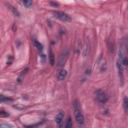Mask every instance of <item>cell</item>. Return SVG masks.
Instances as JSON below:
<instances>
[{
    "mask_svg": "<svg viewBox=\"0 0 128 128\" xmlns=\"http://www.w3.org/2000/svg\"><path fill=\"white\" fill-rule=\"evenodd\" d=\"M118 61L121 63V65L125 68L128 67V58L127 56L124 54V51L123 49H120L119 50V53H118Z\"/></svg>",
    "mask_w": 128,
    "mask_h": 128,
    "instance_id": "4",
    "label": "cell"
},
{
    "mask_svg": "<svg viewBox=\"0 0 128 128\" xmlns=\"http://www.w3.org/2000/svg\"><path fill=\"white\" fill-rule=\"evenodd\" d=\"M33 44H34V46L37 48V50H39V51H42V50H43V45H42L39 41H37L36 39L33 40Z\"/></svg>",
    "mask_w": 128,
    "mask_h": 128,
    "instance_id": "9",
    "label": "cell"
},
{
    "mask_svg": "<svg viewBox=\"0 0 128 128\" xmlns=\"http://www.w3.org/2000/svg\"><path fill=\"white\" fill-rule=\"evenodd\" d=\"M21 4H23L24 6H26V7H31L32 6V1H26V0H24V1H21Z\"/></svg>",
    "mask_w": 128,
    "mask_h": 128,
    "instance_id": "12",
    "label": "cell"
},
{
    "mask_svg": "<svg viewBox=\"0 0 128 128\" xmlns=\"http://www.w3.org/2000/svg\"><path fill=\"white\" fill-rule=\"evenodd\" d=\"M53 14H54V16L57 19H59V20H61L63 22H69V21H71V17L67 13H65V12H62V11H54Z\"/></svg>",
    "mask_w": 128,
    "mask_h": 128,
    "instance_id": "2",
    "label": "cell"
},
{
    "mask_svg": "<svg viewBox=\"0 0 128 128\" xmlns=\"http://www.w3.org/2000/svg\"><path fill=\"white\" fill-rule=\"evenodd\" d=\"M67 76V71L65 69H61L58 72V79L59 80H64V78Z\"/></svg>",
    "mask_w": 128,
    "mask_h": 128,
    "instance_id": "7",
    "label": "cell"
},
{
    "mask_svg": "<svg viewBox=\"0 0 128 128\" xmlns=\"http://www.w3.org/2000/svg\"><path fill=\"white\" fill-rule=\"evenodd\" d=\"M123 66L121 65V63L119 61H117V69H118V75H119V79L121 81V85L123 84V79H124V76H123Z\"/></svg>",
    "mask_w": 128,
    "mask_h": 128,
    "instance_id": "6",
    "label": "cell"
},
{
    "mask_svg": "<svg viewBox=\"0 0 128 128\" xmlns=\"http://www.w3.org/2000/svg\"><path fill=\"white\" fill-rule=\"evenodd\" d=\"M124 45L128 49V38H124Z\"/></svg>",
    "mask_w": 128,
    "mask_h": 128,
    "instance_id": "17",
    "label": "cell"
},
{
    "mask_svg": "<svg viewBox=\"0 0 128 128\" xmlns=\"http://www.w3.org/2000/svg\"><path fill=\"white\" fill-rule=\"evenodd\" d=\"M4 101H11L10 98H5L4 95H1V102H4Z\"/></svg>",
    "mask_w": 128,
    "mask_h": 128,
    "instance_id": "15",
    "label": "cell"
},
{
    "mask_svg": "<svg viewBox=\"0 0 128 128\" xmlns=\"http://www.w3.org/2000/svg\"><path fill=\"white\" fill-rule=\"evenodd\" d=\"M49 59H50V64L54 65L55 64V57H54V54H53L52 50H50V52H49Z\"/></svg>",
    "mask_w": 128,
    "mask_h": 128,
    "instance_id": "11",
    "label": "cell"
},
{
    "mask_svg": "<svg viewBox=\"0 0 128 128\" xmlns=\"http://www.w3.org/2000/svg\"><path fill=\"white\" fill-rule=\"evenodd\" d=\"M95 95H96V99H97V101L99 102V103H106L107 102V99H108V97H107V94L103 91V90H97L96 92H95Z\"/></svg>",
    "mask_w": 128,
    "mask_h": 128,
    "instance_id": "3",
    "label": "cell"
},
{
    "mask_svg": "<svg viewBox=\"0 0 128 128\" xmlns=\"http://www.w3.org/2000/svg\"><path fill=\"white\" fill-rule=\"evenodd\" d=\"M63 128H73V125H72V120H71V117L69 116L64 124V127Z\"/></svg>",
    "mask_w": 128,
    "mask_h": 128,
    "instance_id": "10",
    "label": "cell"
},
{
    "mask_svg": "<svg viewBox=\"0 0 128 128\" xmlns=\"http://www.w3.org/2000/svg\"><path fill=\"white\" fill-rule=\"evenodd\" d=\"M0 115H1V117H4V116H8L9 114H8V113H5V111H4V110H1Z\"/></svg>",
    "mask_w": 128,
    "mask_h": 128,
    "instance_id": "16",
    "label": "cell"
},
{
    "mask_svg": "<svg viewBox=\"0 0 128 128\" xmlns=\"http://www.w3.org/2000/svg\"><path fill=\"white\" fill-rule=\"evenodd\" d=\"M1 128H11V126L6 125V124H1Z\"/></svg>",
    "mask_w": 128,
    "mask_h": 128,
    "instance_id": "18",
    "label": "cell"
},
{
    "mask_svg": "<svg viewBox=\"0 0 128 128\" xmlns=\"http://www.w3.org/2000/svg\"><path fill=\"white\" fill-rule=\"evenodd\" d=\"M8 7H9V9H10V10H11V11L14 13V15L19 16V12H18V11H17V10H16V9H15L13 6H11V5H9V4H8Z\"/></svg>",
    "mask_w": 128,
    "mask_h": 128,
    "instance_id": "13",
    "label": "cell"
},
{
    "mask_svg": "<svg viewBox=\"0 0 128 128\" xmlns=\"http://www.w3.org/2000/svg\"><path fill=\"white\" fill-rule=\"evenodd\" d=\"M63 121H64V113H63L62 111H60V112L56 115V117H55V122H56V124L58 125V127L61 128Z\"/></svg>",
    "mask_w": 128,
    "mask_h": 128,
    "instance_id": "5",
    "label": "cell"
},
{
    "mask_svg": "<svg viewBox=\"0 0 128 128\" xmlns=\"http://www.w3.org/2000/svg\"><path fill=\"white\" fill-rule=\"evenodd\" d=\"M72 105H73V112H74V116H75V120L77 122V125L82 128L85 124V119H84V115H83L82 110H81L80 103L78 100H74Z\"/></svg>",
    "mask_w": 128,
    "mask_h": 128,
    "instance_id": "1",
    "label": "cell"
},
{
    "mask_svg": "<svg viewBox=\"0 0 128 128\" xmlns=\"http://www.w3.org/2000/svg\"><path fill=\"white\" fill-rule=\"evenodd\" d=\"M27 70H28V69H25V70H23V71H22V73H21V75H20V76H19V78H18V81H19V82H21V79H22V77H23V75H25V73L27 72Z\"/></svg>",
    "mask_w": 128,
    "mask_h": 128,
    "instance_id": "14",
    "label": "cell"
},
{
    "mask_svg": "<svg viewBox=\"0 0 128 128\" xmlns=\"http://www.w3.org/2000/svg\"><path fill=\"white\" fill-rule=\"evenodd\" d=\"M123 108H124L125 113L128 115V97L126 96L123 98Z\"/></svg>",
    "mask_w": 128,
    "mask_h": 128,
    "instance_id": "8",
    "label": "cell"
}]
</instances>
